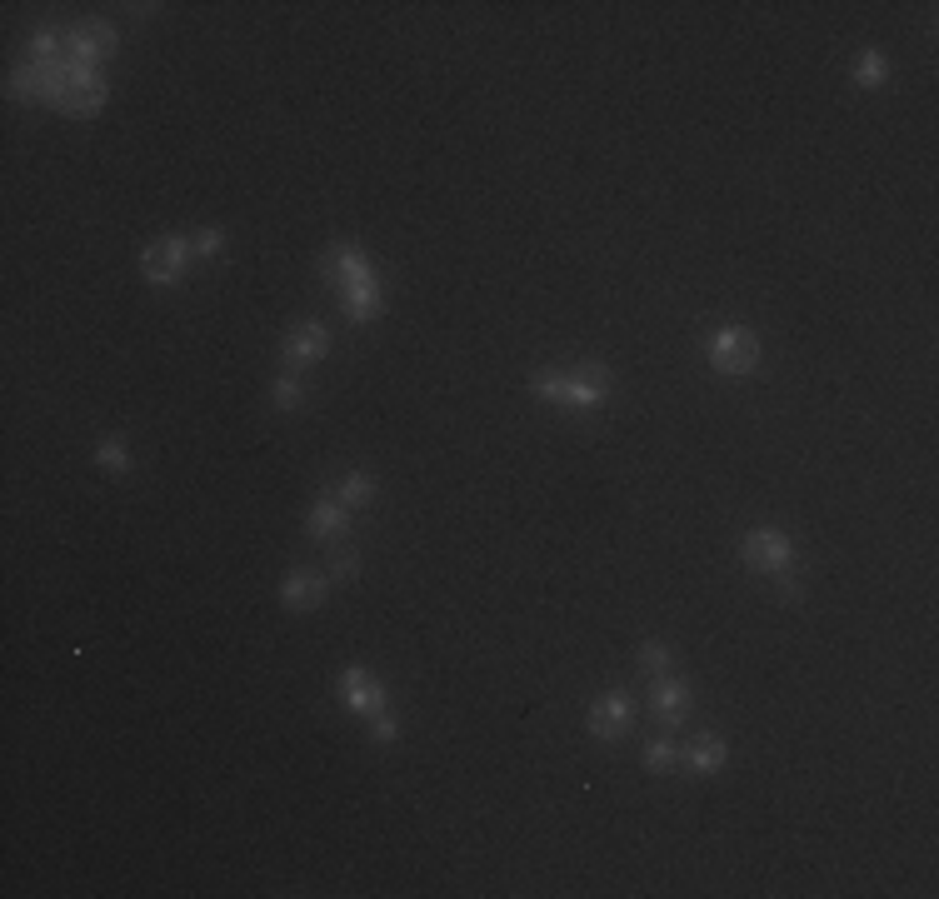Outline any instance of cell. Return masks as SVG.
Listing matches in <instances>:
<instances>
[{
  "instance_id": "6da1fadb",
  "label": "cell",
  "mask_w": 939,
  "mask_h": 899,
  "mask_svg": "<svg viewBox=\"0 0 939 899\" xmlns=\"http://www.w3.org/2000/svg\"><path fill=\"white\" fill-rule=\"evenodd\" d=\"M320 270H325V280H335L340 310H345L350 320H375V315H380V305H385L380 280H375L370 260H365L355 245H330L325 260H320Z\"/></svg>"
},
{
  "instance_id": "7a4b0ae2",
  "label": "cell",
  "mask_w": 939,
  "mask_h": 899,
  "mask_svg": "<svg viewBox=\"0 0 939 899\" xmlns=\"http://www.w3.org/2000/svg\"><path fill=\"white\" fill-rule=\"evenodd\" d=\"M610 385H615V375L605 370V365H580V370H540L535 380H530V390L540 395V400H550V405H570V410H600L605 405V395H610Z\"/></svg>"
},
{
  "instance_id": "3957f363",
  "label": "cell",
  "mask_w": 939,
  "mask_h": 899,
  "mask_svg": "<svg viewBox=\"0 0 939 899\" xmlns=\"http://www.w3.org/2000/svg\"><path fill=\"white\" fill-rule=\"evenodd\" d=\"M745 560H750L755 570L775 575L785 595H795V580H790V565H795V545H790V540H785L780 530H750V540H745Z\"/></svg>"
},
{
  "instance_id": "277c9868",
  "label": "cell",
  "mask_w": 939,
  "mask_h": 899,
  "mask_svg": "<svg viewBox=\"0 0 939 899\" xmlns=\"http://www.w3.org/2000/svg\"><path fill=\"white\" fill-rule=\"evenodd\" d=\"M710 360H715V370H725V375H745V370H755V360H760V340H755L745 325H725V330L710 340Z\"/></svg>"
},
{
  "instance_id": "5b68a950",
  "label": "cell",
  "mask_w": 939,
  "mask_h": 899,
  "mask_svg": "<svg viewBox=\"0 0 939 899\" xmlns=\"http://www.w3.org/2000/svg\"><path fill=\"white\" fill-rule=\"evenodd\" d=\"M110 50H115L110 20H80V25L65 30V55H70L75 65H95V70H100V60H105Z\"/></svg>"
},
{
  "instance_id": "8992f818",
  "label": "cell",
  "mask_w": 939,
  "mask_h": 899,
  "mask_svg": "<svg viewBox=\"0 0 939 899\" xmlns=\"http://www.w3.org/2000/svg\"><path fill=\"white\" fill-rule=\"evenodd\" d=\"M185 260H190V240H185V235H165V240L145 245L140 270H145V280H155V285H175Z\"/></svg>"
},
{
  "instance_id": "52a82bcc",
  "label": "cell",
  "mask_w": 939,
  "mask_h": 899,
  "mask_svg": "<svg viewBox=\"0 0 939 899\" xmlns=\"http://www.w3.org/2000/svg\"><path fill=\"white\" fill-rule=\"evenodd\" d=\"M340 700L355 710V715H385V685L375 680V675H365V670H345L340 675Z\"/></svg>"
},
{
  "instance_id": "ba28073f",
  "label": "cell",
  "mask_w": 939,
  "mask_h": 899,
  "mask_svg": "<svg viewBox=\"0 0 939 899\" xmlns=\"http://www.w3.org/2000/svg\"><path fill=\"white\" fill-rule=\"evenodd\" d=\"M630 720H635L630 695H605V700H595V710H590V735L610 745V740H620V735L630 730Z\"/></svg>"
},
{
  "instance_id": "9c48e42d",
  "label": "cell",
  "mask_w": 939,
  "mask_h": 899,
  "mask_svg": "<svg viewBox=\"0 0 939 899\" xmlns=\"http://www.w3.org/2000/svg\"><path fill=\"white\" fill-rule=\"evenodd\" d=\"M330 350V330L325 325H295L290 335H285V365L290 370H300V365H310V360H320Z\"/></svg>"
},
{
  "instance_id": "30bf717a",
  "label": "cell",
  "mask_w": 939,
  "mask_h": 899,
  "mask_svg": "<svg viewBox=\"0 0 939 899\" xmlns=\"http://www.w3.org/2000/svg\"><path fill=\"white\" fill-rule=\"evenodd\" d=\"M650 705H655V715H660V720L675 730V725H680V715L690 710V685H685V680H675V675H660V680H655Z\"/></svg>"
},
{
  "instance_id": "8fae6325",
  "label": "cell",
  "mask_w": 939,
  "mask_h": 899,
  "mask_svg": "<svg viewBox=\"0 0 939 899\" xmlns=\"http://www.w3.org/2000/svg\"><path fill=\"white\" fill-rule=\"evenodd\" d=\"M320 595H325V575H310V570H295V575L280 585V600H285L290 610H310V605H320Z\"/></svg>"
},
{
  "instance_id": "7c38bea8",
  "label": "cell",
  "mask_w": 939,
  "mask_h": 899,
  "mask_svg": "<svg viewBox=\"0 0 939 899\" xmlns=\"http://www.w3.org/2000/svg\"><path fill=\"white\" fill-rule=\"evenodd\" d=\"M305 525H310V535L330 540L335 530H345V505H340V500H320V505L310 510V520H305Z\"/></svg>"
},
{
  "instance_id": "4fadbf2b",
  "label": "cell",
  "mask_w": 939,
  "mask_h": 899,
  "mask_svg": "<svg viewBox=\"0 0 939 899\" xmlns=\"http://www.w3.org/2000/svg\"><path fill=\"white\" fill-rule=\"evenodd\" d=\"M725 755H730L725 740H710V735H705V740H695V750H690V770H695V775H715V770H725Z\"/></svg>"
},
{
  "instance_id": "5bb4252c",
  "label": "cell",
  "mask_w": 939,
  "mask_h": 899,
  "mask_svg": "<svg viewBox=\"0 0 939 899\" xmlns=\"http://www.w3.org/2000/svg\"><path fill=\"white\" fill-rule=\"evenodd\" d=\"M335 495H340V505H350V510H355V505H370V500H375V480H370V475H345V480L335 485Z\"/></svg>"
},
{
  "instance_id": "9a60e30c",
  "label": "cell",
  "mask_w": 939,
  "mask_h": 899,
  "mask_svg": "<svg viewBox=\"0 0 939 899\" xmlns=\"http://www.w3.org/2000/svg\"><path fill=\"white\" fill-rule=\"evenodd\" d=\"M270 395H275V410H295V405L305 400V385H300V375H295V370H285V375L275 380V390H270Z\"/></svg>"
},
{
  "instance_id": "2e32d148",
  "label": "cell",
  "mask_w": 939,
  "mask_h": 899,
  "mask_svg": "<svg viewBox=\"0 0 939 899\" xmlns=\"http://www.w3.org/2000/svg\"><path fill=\"white\" fill-rule=\"evenodd\" d=\"M640 665H645L650 675H670L675 650H670V645H660V640H645V645H640Z\"/></svg>"
},
{
  "instance_id": "e0dca14e",
  "label": "cell",
  "mask_w": 939,
  "mask_h": 899,
  "mask_svg": "<svg viewBox=\"0 0 939 899\" xmlns=\"http://www.w3.org/2000/svg\"><path fill=\"white\" fill-rule=\"evenodd\" d=\"M855 80H860V85H870V90H875V85H885V55H880V50H865V55L855 60Z\"/></svg>"
},
{
  "instance_id": "ac0fdd59",
  "label": "cell",
  "mask_w": 939,
  "mask_h": 899,
  "mask_svg": "<svg viewBox=\"0 0 939 899\" xmlns=\"http://www.w3.org/2000/svg\"><path fill=\"white\" fill-rule=\"evenodd\" d=\"M680 760V750H675V740H650V750H645V765L655 770V775H665L670 765Z\"/></svg>"
},
{
  "instance_id": "d6986e66",
  "label": "cell",
  "mask_w": 939,
  "mask_h": 899,
  "mask_svg": "<svg viewBox=\"0 0 939 899\" xmlns=\"http://www.w3.org/2000/svg\"><path fill=\"white\" fill-rule=\"evenodd\" d=\"M95 460H100L105 470H115V475H120V470H130V455H125V445H120V440H100V445H95Z\"/></svg>"
},
{
  "instance_id": "ffe728a7",
  "label": "cell",
  "mask_w": 939,
  "mask_h": 899,
  "mask_svg": "<svg viewBox=\"0 0 939 899\" xmlns=\"http://www.w3.org/2000/svg\"><path fill=\"white\" fill-rule=\"evenodd\" d=\"M220 245H225V230H215V225H210V230H200V235L190 240V255H200V260H215V255H220Z\"/></svg>"
},
{
  "instance_id": "44dd1931",
  "label": "cell",
  "mask_w": 939,
  "mask_h": 899,
  "mask_svg": "<svg viewBox=\"0 0 939 899\" xmlns=\"http://www.w3.org/2000/svg\"><path fill=\"white\" fill-rule=\"evenodd\" d=\"M330 575H335V580H355V575H360V555L340 545V550L330 555Z\"/></svg>"
},
{
  "instance_id": "7402d4cb",
  "label": "cell",
  "mask_w": 939,
  "mask_h": 899,
  "mask_svg": "<svg viewBox=\"0 0 939 899\" xmlns=\"http://www.w3.org/2000/svg\"><path fill=\"white\" fill-rule=\"evenodd\" d=\"M370 740H375V745H390V740H395V720H390V715H375V725H370Z\"/></svg>"
}]
</instances>
